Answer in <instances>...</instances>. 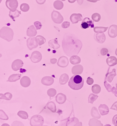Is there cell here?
<instances>
[{"label":"cell","instance_id":"6","mask_svg":"<svg viewBox=\"0 0 117 126\" xmlns=\"http://www.w3.org/2000/svg\"><path fill=\"white\" fill-rule=\"evenodd\" d=\"M6 6L12 12H14L17 10L16 8L18 5V1L16 0H7L6 2Z\"/></svg>","mask_w":117,"mask_h":126},{"label":"cell","instance_id":"17","mask_svg":"<svg viewBox=\"0 0 117 126\" xmlns=\"http://www.w3.org/2000/svg\"><path fill=\"white\" fill-rule=\"evenodd\" d=\"M49 46L54 49H57L60 48V45L58 44V40L57 38L55 39L51 40L49 42Z\"/></svg>","mask_w":117,"mask_h":126},{"label":"cell","instance_id":"12","mask_svg":"<svg viewBox=\"0 0 117 126\" xmlns=\"http://www.w3.org/2000/svg\"><path fill=\"white\" fill-rule=\"evenodd\" d=\"M54 82V79L52 77H45L41 80V82L43 85L50 86L52 85Z\"/></svg>","mask_w":117,"mask_h":126},{"label":"cell","instance_id":"5","mask_svg":"<svg viewBox=\"0 0 117 126\" xmlns=\"http://www.w3.org/2000/svg\"><path fill=\"white\" fill-rule=\"evenodd\" d=\"M51 16L52 20L56 24H61L64 20L63 17L61 14L55 10L52 13Z\"/></svg>","mask_w":117,"mask_h":126},{"label":"cell","instance_id":"11","mask_svg":"<svg viewBox=\"0 0 117 126\" xmlns=\"http://www.w3.org/2000/svg\"><path fill=\"white\" fill-rule=\"evenodd\" d=\"M68 63L69 61L67 58L65 56H62L58 59L57 64L60 67L65 68L67 66Z\"/></svg>","mask_w":117,"mask_h":126},{"label":"cell","instance_id":"3","mask_svg":"<svg viewBox=\"0 0 117 126\" xmlns=\"http://www.w3.org/2000/svg\"><path fill=\"white\" fill-rule=\"evenodd\" d=\"M14 33L13 30L9 27H4L0 31V37L8 42L12 41L13 38Z\"/></svg>","mask_w":117,"mask_h":126},{"label":"cell","instance_id":"4","mask_svg":"<svg viewBox=\"0 0 117 126\" xmlns=\"http://www.w3.org/2000/svg\"><path fill=\"white\" fill-rule=\"evenodd\" d=\"M44 122L43 118L41 115H34L31 118L30 123L31 126H42Z\"/></svg>","mask_w":117,"mask_h":126},{"label":"cell","instance_id":"32","mask_svg":"<svg viewBox=\"0 0 117 126\" xmlns=\"http://www.w3.org/2000/svg\"><path fill=\"white\" fill-rule=\"evenodd\" d=\"M95 37L94 38V39H95V40L97 41V42H99V43H102L104 42V40L100 38L103 37H105V34L104 33H102L101 34V37H100V35L99 34H95Z\"/></svg>","mask_w":117,"mask_h":126},{"label":"cell","instance_id":"36","mask_svg":"<svg viewBox=\"0 0 117 126\" xmlns=\"http://www.w3.org/2000/svg\"><path fill=\"white\" fill-rule=\"evenodd\" d=\"M112 123L114 126H117V114L114 115L113 118Z\"/></svg>","mask_w":117,"mask_h":126},{"label":"cell","instance_id":"20","mask_svg":"<svg viewBox=\"0 0 117 126\" xmlns=\"http://www.w3.org/2000/svg\"><path fill=\"white\" fill-rule=\"evenodd\" d=\"M68 80V76L66 73H64L59 78V83L61 85H64L67 83Z\"/></svg>","mask_w":117,"mask_h":126},{"label":"cell","instance_id":"7","mask_svg":"<svg viewBox=\"0 0 117 126\" xmlns=\"http://www.w3.org/2000/svg\"><path fill=\"white\" fill-rule=\"evenodd\" d=\"M81 26L82 29H86L90 27L93 28L94 25L91 20L89 18H85L82 20Z\"/></svg>","mask_w":117,"mask_h":126},{"label":"cell","instance_id":"31","mask_svg":"<svg viewBox=\"0 0 117 126\" xmlns=\"http://www.w3.org/2000/svg\"><path fill=\"white\" fill-rule=\"evenodd\" d=\"M20 9L23 12H27L29 10L30 7L27 3H24L20 6Z\"/></svg>","mask_w":117,"mask_h":126},{"label":"cell","instance_id":"9","mask_svg":"<svg viewBox=\"0 0 117 126\" xmlns=\"http://www.w3.org/2000/svg\"><path fill=\"white\" fill-rule=\"evenodd\" d=\"M26 42L27 47L30 50L37 48L38 46L39 45L36 41V38H29L27 39Z\"/></svg>","mask_w":117,"mask_h":126},{"label":"cell","instance_id":"26","mask_svg":"<svg viewBox=\"0 0 117 126\" xmlns=\"http://www.w3.org/2000/svg\"><path fill=\"white\" fill-rule=\"evenodd\" d=\"M54 7L57 10H60L63 8L64 7L63 3L60 0H57L54 3Z\"/></svg>","mask_w":117,"mask_h":126},{"label":"cell","instance_id":"14","mask_svg":"<svg viewBox=\"0 0 117 126\" xmlns=\"http://www.w3.org/2000/svg\"><path fill=\"white\" fill-rule=\"evenodd\" d=\"M31 81L30 79L28 77H23L20 80L21 85L22 87L27 88L30 85Z\"/></svg>","mask_w":117,"mask_h":126},{"label":"cell","instance_id":"22","mask_svg":"<svg viewBox=\"0 0 117 126\" xmlns=\"http://www.w3.org/2000/svg\"><path fill=\"white\" fill-rule=\"evenodd\" d=\"M21 12L20 11H19L18 10H16L14 12H12L10 11L9 12V16L10 18L13 19L14 21H15V20L14 19L15 18L19 17V16L21 14Z\"/></svg>","mask_w":117,"mask_h":126},{"label":"cell","instance_id":"19","mask_svg":"<svg viewBox=\"0 0 117 126\" xmlns=\"http://www.w3.org/2000/svg\"><path fill=\"white\" fill-rule=\"evenodd\" d=\"M106 62L109 66H113L117 64V59L116 57H110L106 59Z\"/></svg>","mask_w":117,"mask_h":126},{"label":"cell","instance_id":"18","mask_svg":"<svg viewBox=\"0 0 117 126\" xmlns=\"http://www.w3.org/2000/svg\"><path fill=\"white\" fill-rule=\"evenodd\" d=\"M27 35L29 37H33L37 34V31L33 25L31 26L27 30Z\"/></svg>","mask_w":117,"mask_h":126},{"label":"cell","instance_id":"1","mask_svg":"<svg viewBox=\"0 0 117 126\" xmlns=\"http://www.w3.org/2000/svg\"><path fill=\"white\" fill-rule=\"evenodd\" d=\"M73 39H72L73 40ZM74 41H70V38L65 36L62 41V47L65 53L68 56L74 55L76 53L75 49L76 48L75 44Z\"/></svg>","mask_w":117,"mask_h":126},{"label":"cell","instance_id":"39","mask_svg":"<svg viewBox=\"0 0 117 126\" xmlns=\"http://www.w3.org/2000/svg\"><path fill=\"white\" fill-rule=\"evenodd\" d=\"M57 62V60L56 59L54 58L51 59V63L53 64Z\"/></svg>","mask_w":117,"mask_h":126},{"label":"cell","instance_id":"37","mask_svg":"<svg viewBox=\"0 0 117 126\" xmlns=\"http://www.w3.org/2000/svg\"><path fill=\"white\" fill-rule=\"evenodd\" d=\"M102 52V53H101V54L103 56H104V55H106L108 53V50L106 48H103L101 50V52Z\"/></svg>","mask_w":117,"mask_h":126},{"label":"cell","instance_id":"13","mask_svg":"<svg viewBox=\"0 0 117 126\" xmlns=\"http://www.w3.org/2000/svg\"><path fill=\"white\" fill-rule=\"evenodd\" d=\"M82 19V15L80 14H74L70 16V20L73 24L78 23Z\"/></svg>","mask_w":117,"mask_h":126},{"label":"cell","instance_id":"27","mask_svg":"<svg viewBox=\"0 0 117 126\" xmlns=\"http://www.w3.org/2000/svg\"><path fill=\"white\" fill-rule=\"evenodd\" d=\"M0 98L1 99H5V100H9L12 99V94H10V93H5L4 94H1L0 95Z\"/></svg>","mask_w":117,"mask_h":126},{"label":"cell","instance_id":"38","mask_svg":"<svg viewBox=\"0 0 117 126\" xmlns=\"http://www.w3.org/2000/svg\"><path fill=\"white\" fill-rule=\"evenodd\" d=\"M87 83L89 84V82H90V84L89 85H91L92 84H93V80L92 79L90 78V77H89L88 78L87 80Z\"/></svg>","mask_w":117,"mask_h":126},{"label":"cell","instance_id":"30","mask_svg":"<svg viewBox=\"0 0 117 126\" xmlns=\"http://www.w3.org/2000/svg\"><path fill=\"white\" fill-rule=\"evenodd\" d=\"M56 91L54 89L51 88L48 90L47 91V94L50 97H54L56 94Z\"/></svg>","mask_w":117,"mask_h":126},{"label":"cell","instance_id":"21","mask_svg":"<svg viewBox=\"0 0 117 126\" xmlns=\"http://www.w3.org/2000/svg\"><path fill=\"white\" fill-rule=\"evenodd\" d=\"M21 74H13L10 76L8 80L7 81L10 82H14L16 81L17 80H19L21 77Z\"/></svg>","mask_w":117,"mask_h":126},{"label":"cell","instance_id":"24","mask_svg":"<svg viewBox=\"0 0 117 126\" xmlns=\"http://www.w3.org/2000/svg\"><path fill=\"white\" fill-rule=\"evenodd\" d=\"M70 61L72 64H75L80 62V59L78 56H74L70 58Z\"/></svg>","mask_w":117,"mask_h":126},{"label":"cell","instance_id":"33","mask_svg":"<svg viewBox=\"0 0 117 126\" xmlns=\"http://www.w3.org/2000/svg\"><path fill=\"white\" fill-rule=\"evenodd\" d=\"M92 18L95 22H98L100 20L101 16L99 14L94 13L92 15Z\"/></svg>","mask_w":117,"mask_h":126},{"label":"cell","instance_id":"25","mask_svg":"<svg viewBox=\"0 0 117 126\" xmlns=\"http://www.w3.org/2000/svg\"><path fill=\"white\" fill-rule=\"evenodd\" d=\"M36 39L37 43H38V44L39 46H41L46 42V39L43 36L39 35L36 37Z\"/></svg>","mask_w":117,"mask_h":126},{"label":"cell","instance_id":"15","mask_svg":"<svg viewBox=\"0 0 117 126\" xmlns=\"http://www.w3.org/2000/svg\"><path fill=\"white\" fill-rule=\"evenodd\" d=\"M56 102L58 104H62L64 103L66 100V96L64 94L59 93L56 97Z\"/></svg>","mask_w":117,"mask_h":126},{"label":"cell","instance_id":"2","mask_svg":"<svg viewBox=\"0 0 117 126\" xmlns=\"http://www.w3.org/2000/svg\"><path fill=\"white\" fill-rule=\"evenodd\" d=\"M84 80L80 76L74 75L71 77L68 82L69 86L74 90L80 89L83 87Z\"/></svg>","mask_w":117,"mask_h":126},{"label":"cell","instance_id":"10","mask_svg":"<svg viewBox=\"0 0 117 126\" xmlns=\"http://www.w3.org/2000/svg\"><path fill=\"white\" fill-rule=\"evenodd\" d=\"M24 65V63L22 60L17 59L14 60L12 63V67L13 69L15 71H17L22 68Z\"/></svg>","mask_w":117,"mask_h":126},{"label":"cell","instance_id":"23","mask_svg":"<svg viewBox=\"0 0 117 126\" xmlns=\"http://www.w3.org/2000/svg\"><path fill=\"white\" fill-rule=\"evenodd\" d=\"M47 108L51 111L52 112L55 113L56 112V109L55 104L53 102H50L46 105Z\"/></svg>","mask_w":117,"mask_h":126},{"label":"cell","instance_id":"34","mask_svg":"<svg viewBox=\"0 0 117 126\" xmlns=\"http://www.w3.org/2000/svg\"><path fill=\"white\" fill-rule=\"evenodd\" d=\"M34 25L37 28V30H39L41 28L42 25L41 23L39 21H36L34 22Z\"/></svg>","mask_w":117,"mask_h":126},{"label":"cell","instance_id":"35","mask_svg":"<svg viewBox=\"0 0 117 126\" xmlns=\"http://www.w3.org/2000/svg\"><path fill=\"white\" fill-rule=\"evenodd\" d=\"M70 25V23L69 22H68V21H65L62 24V27L63 28H67L69 27Z\"/></svg>","mask_w":117,"mask_h":126},{"label":"cell","instance_id":"16","mask_svg":"<svg viewBox=\"0 0 117 126\" xmlns=\"http://www.w3.org/2000/svg\"><path fill=\"white\" fill-rule=\"evenodd\" d=\"M108 34L111 37H116L117 35V26L115 25L111 26L108 31Z\"/></svg>","mask_w":117,"mask_h":126},{"label":"cell","instance_id":"8","mask_svg":"<svg viewBox=\"0 0 117 126\" xmlns=\"http://www.w3.org/2000/svg\"><path fill=\"white\" fill-rule=\"evenodd\" d=\"M30 59L33 63H37L41 61L42 59V55L39 51H34L32 53Z\"/></svg>","mask_w":117,"mask_h":126},{"label":"cell","instance_id":"28","mask_svg":"<svg viewBox=\"0 0 117 126\" xmlns=\"http://www.w3.org/2000/svg\"><path fill=\"white\" fill-rule=\"evenodd\" d=\"M108 27H95L94 28V31L96 33H102L106 31Z\"/></svg>","mask_w":117,"mask_h":126},{"label":"cell","instance_id":"29","mask_svg":"<svg viewBox=\"0 0 117 126\" xmlns=\"http://www.w3.org/2000/svg\"><path fill=\"white\" fill-rule=\"evenodd\" d=\"M18 115L20 118L24 119H28V115L26 112L25 111H19L17 114Z\"/></svg>","mask_w":117,"mask_h":126}]
</instances>
